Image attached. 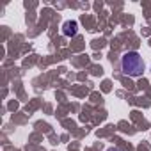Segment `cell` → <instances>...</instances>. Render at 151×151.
I'll use <instances>...</instances> for the list:
<instances>
[{
    "mask_svg": "<svg viewBox=\"0 0 151 151\" xmlns=\"http://www.w3.org/2000/svg\"><path fill=\"white\" fill-rule=\"evenodd\" d=\"M107 151H119V149H116V147H110V149H107Z\"/></svg>",
    "mask_w": 151,
    "mask_h": 151,
    "instance_id": "3",
    "label": "cell"
},
{
    "mask_svg": "<svg viewBox=\"0 0 151 151\" xmlns=\"http://www.w3.org/2000/svg\"><path fill=\"white\" fill-rule=\"evenodd\" d=\"M77 29H78V23L77 22H66L64 27H62V34L68 36V37H71V36L77 34Z\"/></svg>",
    "mask_w": 151,
    "mask_h": 151,
    "instance_id": "2",
    "label": "cell"
},
{
    "mask_svg": "<svg viewBox=\"0 0 151 151\" xmlns=\"http://www.w3.org/2000/svg\"><path fill=\"white\" fill-rule=\"evenodd\" d=\"M121 69L128 77H140L144 71V60L137 52H126L121 57Z\"/></svg>",
    "mask_w": 151,
    "mask_h": 151,
    "instance_id": "1",
    "label": "cell"
}]
</instances>
